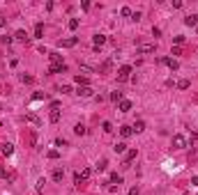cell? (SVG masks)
Listing matches in <instances>:
<instances>
[{
    "instance_id": "obj_1",
    "label": "cell",
    "mask_w": 198,
    "mask_h": 195,
    "mask_svg": "<svg viewBox=\"0 0 198 195\" xmlns=\"http://www.w3.org/2000/svg\"><path fill=\"white\" fill-rule=\"evenodd\" d=\"M129 78H131V67H129V64L120 67V69H118V80H120V83H127Z\"/></svg>"
},
{
    "instance_id": "obj_2",
    "label": "cell",
    "mask_w": 198,
    "mask_h": 195,
    "mask_svg": "<svg viewBox=\"0 0 198 195\" xmlns=\"http://www.w3.org/2000/svg\"><path fill=\"white\" fill-rule=\"evenodd\" d=\"M189 145V140L187 138H184V135H173V147H175V149H184V147H187Z\"/></svg>"
},
{
    "instance_id": "obj_3",
    "label": "cell",
    "mask_w": 198,
    "mask_h": 195,
    "mask_svg": "<svg viewBox=\"0 0 198 195\" xmlns=\"http://www.w3.org/2000/svg\"><path fill=\"white\" fill-rule=\"evenodd\" d=\"M90 175H92V172H90V168H85V170H81V172H76V175H74V184H78V186H81V181H85Z\"/></svg>"
},
{
    "instance_id": "obj_4",
    "label": "cell",
    "mask_w": 198,
    "mask_h": 195,
    "mask_svg": "<svg viewBox=\"0 0 198 195\" xmlns=\"http://www.w3.org/2000/svg\"><path fill=\"white\" fill-rule=\"evenodd\" d=\"M154 51H157L154 44H141L138 46V53H141V55H148V53H154Z\"/></svg>"
},
{
    "instance_id": "obj_5",
    "label": "cell",
    "mask_w": 198,
    "mask_h": 195,
    "mask_svg": "<svg viewBox=\"0 0 198 195\" xmlns=\"http://www.w3.org/2000/svg\"><path fill=\"white\" fill-rule=\"evenodd\" d=\"M76 44H78V37H67V39L60 41L62 48H72V46H76Z\"/></svg>"
},
{
    "instance_id": "obj_6",
    "label": "cell",
    "mask_w": 198,
    "mask_h": 195,
    "mask_svg": "<svg viewBox=\"0 0 198 195\" xmlns=\"http://www.w3.org/2000/svg\"><path fill=\"white\" fill-rule=\"evenodd\" d=\"M118 110H120V113H129V110H131V101H127V99H122V101L118 103Z\"/></svg>"
},
{
    "instance_id": "obj_7",
    "label": "cell",
    "mask_w": 198,
    "mask_h": 195,
    "mask_svg": "<svg viewBox=\"0 0 198 195\" xmlns=\"http://www.w3.org/2000/svg\"><path fill=\"white\" fill-rule=\"evenodd\" d=\"M92 41H95V48H99V46L106 44V34H95V37H92Z\"/></svg>"
},
{
    "instance_id": "obj_8",
    "label": "cell",
    "mask_w": 198,
    "mask_h": 195,
    "mask_svg": "<svg viewBox=\"0 0 198 195\" xmlns=\"http://www.w3.org/2000/svg\"><path fill=\"white\" fill-rule=\"evenodd\" d=\"M134 158H136V149H129V152L125 154V168H129V163L134 161Z\"/></svg>"
},
{
    "instance_id": "obj_9",
    "label": "cell",
    "mask_w": 198,
    "mask_h": 195,
    "mask_svg": "<svg viewBox=\"0 0 198 195\" xmlns=\"http://www.w3.org/2000/svg\"><path fill=\"white\" fill-rule=\"evenodd\" d=\"M78 97H92V90H90V85H83V87H78L76 90Z\"/></svg>"
},
{
    "instance_id": "obj_10",
    "label": "cell",
    "mask_w": 198,
    "mask_h": 195,
    "mask_svg": "<svg viewBox=\"0 0 198 195\" xmlns=\"http://www.w3.org/2000/svg\"><path fill=\"white\" fill-rule=\"evenodd\" d=\"M184 25H189V28H196V25H198V16H194V14H189L187 19H184Z\"/></svg>"
},
{
    "instance_id": "obj_11",
    "label": "cell",
    "mask_w": 198,
    "mask_h": 195,
    "mask_svg": "<svg viewBox=\"0 0 198 195\" xmlns=\"http://www.w3.org/2000/svg\"><path fill=\"white\" fill-rule=\"evenodd\" d=\"M60 71H67V64L60 62V64H51V74H60Z\"/></svg>"
},
{
    "instance_id": "obj_12",
    "label": "cell",
    "mask_w": 198,
    "mask_h": 195,
    "mask_svg": "<svg viewBox=\"0 0 198 195\" xmlns=\"http://www.w3.org/2000/svg\"><path fill=\"white\" fill-rule=\"evenodd\" d=\"M161 62H164V64H168V67H171L173 71H175V69L180 67V64H177V60H173V57H161Z\"/></svg>"
},
{
    "instance_id": "obj_13",
    "label": "cell",
    "mask_w": 198,
    "mask_h": 195,
    "mask_svg": "<svg viewBox=\"0 0 198 195\" xmlns=\"http://www.w3.org/2000/svg\"><path fill=\"white\" fill-rule=\"evenodd\" d=\"M120 135H122V138H131V135H134V129L131 126H120Z\"/></svg>"
},
{
    "instance_id": "obj_14",
    "label": "cell",
    "mask_w": 198,
    "mask_h": 195,
    "mask_svg": "<svg viewBox=\"0 0 198 195\" xmlns=\"http://www.w3.org/2000/svg\"><path fill=\"white\" fill-rule=\"evenodd\" d=\"M113 152H115V154H127V145L125 143H115Z\"/></svg>"
},
{
    "instance_id": "obj_15",
    "label": "cell",
    "mask_w": 198,
    "mask_h": 195,
    "mask_svg": "<svg viewBox=\"0 0 198 195\" xmlns=\"http://www.w3.org/2000/svg\"><path fill=\"white\" fill-rule=\"evenodd\" d=\"M111 184H113V186H120V184H122V175L113 172V175H111Z\"/></svg>"
},
{
    "instance_id": "obj_16",
    "label": "cell",
    "mask_w": 198,
    "mask_h": 195,
    "mask_svg": "<svg viewBox=\"0 0 198 195\" xmlns=\"http://www.w3.org/2000/svg\"><path fill=\"white\" fill-rule=\"evenodd\" d=\"M2 154H5V156H9V154H14V145H9V143H5V145H2Z\"/></svg>"
},
{
    "instance_id": "obj_17",
    "label": "cell",
    "mask_w": 198,
    "mask_h": 195,
    "mask_svg": "<svg viewBox=\"0 0 198 195\" xmlns=\"http://www.w3.org/2000/svg\"><path fill=\"white\" fill-rule=\"evenodd\" d=\"M74 80L78 83V87H83V85H88V78H85V76H81V74H76L74 76Z\"/></svg>"
},
{
    "instance_id": "obj_18",
    "label": "cell",
    "mask_w": 198,
    "mask_h": 195,
    "mask_svg": "<svg viewBox=\"0 0 198 195\" xmlns=\"http://www.w3.org/2000/svg\"><path fill=\"white\" fill-rule=\"evenodd\" d=\"M74 133H76V135H85V133H88V129H85L83 124H76V126H74Z\"/></svg>"
},
{
    "instance_id": "obj_19",
    "label": "cell",
    "mask_w": 198,
    "mask_h": 195,
    "mask_svg": "<svg viewBox=\"0 0 198 195\" xmlns=\"http://www.w3.org/2000/svg\"><path fill=\"white\" fill-rule=\"evenodd\" d=\"M62 177H65V172H62L60 168H55L53 170V181H62Z\"/></svg>"
},
{
    "instance_id": "obj_20",
    "label": "cell",
    "mask_w": 198,
    "mask_h": 195,
    "mask_svg": "<svg viewBox=\"0 0 198 195\" xmlns=\"http://www.w3.org/2000/svg\"><path fill=\"white\" fill-rule=\"evenodd\" d=\"M14 39H19V41H26V44H28V34H26V30H19V32L14 34Z\"/></svg>"
},
{
    "instance_id": "obj_21",
    "label": "cell",
    "mask_w": 198,
    "mask_h": 195,
    "mask_svg": "<svg viewBox=\"0 0 198 195\" xmlns=\"http://www.w3.org/2000/svg\"><path fill=\"white\" fill-rule=\"evenodd\" d=\"M111 101L120 103V101H122V92H118V90H115V92H111Z\"/></svg>"
},
{
    "instance_id": "obj_22",
    "label": "cell",
    "mask_w": 198,
    "mask_h": 195,
    "mask_svg": "<svg viewBox=\"0 0 198 195\" xmlns=\"http://www.w3.org/2000/svg\"><path fill=\"white\" fill-rule=\"evenodd\" d=\"M49 120H51V122H53V124H55V122H60V110H51V115H49Z\"/></svg>"
},
{
    "instance_id": "obj_23",
    "label": "cell",
    "mask_w": 198,
    "mask_h": 195,
    "mask_svg": "<svg viewBox=\"0 0 198 195\" xmlns=\"http://www.w3.org/2000/svg\"><path fill=\"white\" fill-rule=\"evenodd\" d=\"M49 57H51V62H53V64H60L62 62V55H60V53H51Z\"/></svg>"
},
{
    "instance_id": "obj_24",
    "label": "cell",
    "mask_w": 198,
    "mask_h": 195,
    "mask_svg": "<svg viewBox=\"0 0 198 195\" xmlns=\"http://www.w3.org/2000/svg\"><path fill=\"white\" fill-rule=\"evenodd\" d=\"M131 129H134V131H136V133H141V131H143V129H145V122H143V120H138V122H136V124H134V126H131Z\"/></svg>"
},
{
    "instance_id": "obj_25",
    "label": "cell",
    "mask_w": 198,
    "mask_h": 195,
    "mask_svg": "<svg viewBox=\"0 0 198 195\" xmlns=\"http://www.w3.org/2000/svg\"><path fill=\"white\" fill-rule=\"evenodd\" d=\"M42 34H44V25L37 23V25H35V37H42Z\"/></svg>"
},
{
    "instance_id": "obj_26",
    "label": "cell",
    "mask_w": 198,
    "mask_h": 195,
    "mask_svg": "<svg viewBox=\"0 0 198 195\" xmlns=\"http://www.w3.org/2000/svg\"><path fill=\"white\" fill-rule=\"evenodd\" d=\"M189 85H191V83H189L187 78H182V80H180V83H177V90H187V87H189Z\"/></svg>"
},
{
    "instance_id": "obj_27",
    "label": "cell",
    "mask_w": 198,
    "mask_h": 195,
    "mask_svg": "<svg viewBox=\"0 0 198 195\" xmlns=\"http://www.w3.org/2000/svg\"><path fill=\"white\" fill-rule=\"evenodd\" d=\"M46 156L55 161V158H60V152H58V149H49V154H46Z\"/></svg>"
},
{
    "instance_id": "obj_28",
    "label": "cell",
    "mask_w": 198,
    "mask_h": 195,
    "mask_svg": "<svg viewBox=\"0 0 198 195\" xmlns=\"http://www.w3.org/2000/svg\"><path fill=\"white\" fill-rule=\"evenodd\" d=\"M67 25H69V30H76V28H78V19H69Z\"/></svg>"
},
{
    "instance_id": "obj_29",
    "label": "cell",
    "mask_w": 198,
    "mask_h": 195,
    "mask_svg": "<svg viewBox=\"0 0 198 195\" xmlns=\"http://www.w3.org/2000/svg\"><path fill=\"white\" fill-rule=\"evenodd\" d=\"M120 14H122V16H125V19H129V16L134 14V11H131L129 7H122V9H120Z\"/></svg>"
},
{
    "instance_id": "obj_30",
    "label": "cell",
    "mask_w": 198,
    "mask_h": 195,
    "mask_svg": "<svg viewBox=\"0 0 198 195\" xmlns=\"http://www.w3.org/2000/svg\"><path fill=\"white\" fill-rule=\"evenodd\" d=\"M173 41H175V46H182V44H184L187 39H184L182 34H177V37H173Z\"/></svg>"
},
{
    "instance_id": "obj_31",
    "label": "cell",
    "mask_w": 198,
    "mask_h": 195,
    "mask_svg": "<svg viewBox=\"0 0 198 195\" xmlns=\"http://www.w3.org/2000/svg\"><path fill=\"white\" fill-rule=\"evenodd\" d=\"M26 117H28V122H32V124H39V117H37V115H32V113H28Z\"/></svg>"
},
{
    "instance_id": "obj_32",
    "label": "cell",
    "mask_w": 198,
    "mask_h": 195,
    "mask_svg": "<svg viewBox=\"0 0 198 195\" xmlns=\"http://www.w3.org/2000/svg\"><path fill=\"white\" fill-rule=\"evenodd\" d=\"M101 170H106V158H101V161L97 163V172H101Z\"/></svg>"
},
{
    "instance_id": "obj_33",
    "label": "cell",
    "mask_w": 198,
    "mask_h": 195,
    "mask_svg": "<svg viewBox=\"0 0 198 195\" xmlns=\"http://www.w3.org/2000/svg\"><path fill=\"white\" fill-rule=\"evenodd\" d=\"M101 129H104V133H111V131H113V126H111V122H104V124H101Z\"/></svg>"
},
{
    "instance_id": "obj_34",
    "label": "cell",
    "mask_w": 198,
    "mask_h": 195,
    "mask_svg": "<svg viewBox=\"0 0 198 195\" xmlns=\"http://www.w3.org/2000/svg\"><path fill=\"white\" fill-rule=\"evenodd\" d=\"M55 145H58V147H67V140H65V138H58Z\"/></svg>"
},
{
    "instance_id": "obj_35",
    "label": "cell",
    "mask_w": 198,
    "mask_h": 195,
    "mask_svg": "<svg viewBox=\"0 0 198 195\" xmlns=\"http://www.w3.org/2000/svg\"><path fill=\"white\" fill-rule=\"evenodd\" d=\"M108 69H111V60H106V62H104V64H101V71H104V74H106V71H108Z\"/></svg>"
},
{
    "instance_id": "obj_36",
    "label": "cell",
    "mask_w": 198,
    "mask_h": 195,
    "mask_svg": "<svg viewBox=\"0 0 198 195\" xmlns=\"http://www.w3.org/2000/svg\"><path fill=\"white\" fill-rule=\"evenodd\" d=\"M60 92H62V94H72V87H69V85H62Z\"/></svg>"
},
{
    "instance_id": "obj_37",
    "label": "cell",
    "mask_w": 198,
    "mask_h": 195,
    "mask_svg": "<svg viewBox=\"0 0 198 195\" xmlns=\"http://www.w3.org/2000/svg\"><path fill=\"white\" fill-rule=\"evenodd\" d=\"M21 80H23V83H32L35 78H32V76H26V74H23V76H21Z\"/></svg>"
},
{
    "instance_id": "obj_38",
    "label": "cell",
    "mask_w": 198,
    "mask_h": 195,
    "mask_svg": "<svg viewBox=\"0 0 198 195\" xmlns=\"http://www.w3.org/2000/svg\"><path fill=\"white\" fill-rule=\"evenodd\" d=\"M81 7H83V9H85V11H88V9H90V7H92V5H90V2H88V0H83V2H81Z\"/></svg>"
},
{
    "instance_id": "obj_39",
    "label": "cell",
    "mask_w": 198,
    "mask_h": 195,
    "mask_svg": "<svg viewBox=\"0 0 198 195\" xmlns=\"http://www.w3.org/2000/svg\"><path fill=\"white\" fill-rule=\"evenodd\" d=\"M180 53H182V48H180V46H175V48L171 51V55H180Z\"/></svg>"
},
{
    "instance_id": "obj_40",
    "label": "cell",
    "mask_w": 198,
    "mask_h": 195,
    "mask_svg": "<svg viewBox=\"0 0 198 195\" xmlns=\"http://www.w3.org/2000/svg\"><path fill=\"white\" fill-rule=\"evenodd\" d=\"M127 195H138V186H134V188H129V193Z\"/></svg>"
},
{
    "instance_id": "obj_41",
    "label": "cell",
    "mask_w": 198,
    "mask_h": 195,
    "mask_svg": "<svg viewBox=\"0 0 198 195\" xmlns=\"http://www.w3.org/2000/svg\"><path fill=\"white\" fill-rule=\"evenodd\" d=\"M0 177H2V179L7 177V170H5V168H0Z\"/></svg>"
},
{
    "instance_id": "obj_42",
    "label": "cell",
    "mask_w": 198,
    "mask_h": 195,
    "mask_svg": "<svg viewBox=\"0 0 198 195\" xmlns=\"http://www.w3.org/2000/svg\"><path fill=\"white\" fill-rule=\"evenodd\" d=\"M5 23H7V21H5L2 16H0V28H5Z\"/></svg>"
},
{
    "instance_id": "obj_43",
    "label": "cell",
    "mask_w": 198,
    "mask_h": 195,
    "mask_svg": "<svg viewBox=\"0 0 198 195\" xmlns=\"http://www.w3.org/2000/svg\"><path fill=\"white\" fill-rule=\"evenodd\" d=\"M191 140H198V133H191Z\"/></svg>"
},
{
    "instance_id": "obj_44",
    "label": "cell",
    "mask_w": 198,
    "mask_h": 195,
    "mask_svg": "<svg viewBox=\"0 0 198 195\" xmlns=\"http://www.w3.org/2000/svg\"><path fill=\"white\" fill-rule=\"evenodd\" d=\"M196 32H198V25H196Z\"/></svg>"
},
{
    "instance_id": "obj_45",
    "label": "cell",
    "mask_w": 198,
    "mask_h": 195,
    "mask_svg": "<svg viewBox=\"0 0 198 195\" xmlns=\"http://www.w3.org/2000/svg\"><path fill=\"white\" fill-rule=\"evenodd\" d=\"M0 110H2V106H0Z\"/></svg>"
}]
</instances>
